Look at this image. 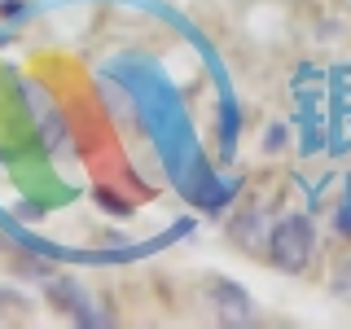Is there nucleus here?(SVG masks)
Masks as SVG:
<instances>
[{"label": "nucleus", "mask_w": 351, "mask_h": 329, "mask_svg": "<svg viewBox=\"0 0 351 329\" xmlns=\"http://www.w3.org/2000/svg\"><path fill=\"white\" fill-rule=\"evenodd\" d=\"M22 9H27V5H22V0H0V14H5V18H18Z\"/></svg>", "instance_id": "nucleus-7"}, {"label": "nucleus", "mask_w": 351, "mask_h": 329, "mask_svg": "<svg viewBox=\"0 0 351 329\" xmlns=\"http://www.w3.org/2000/svg\"><path fill=\"white\" fill-rule=\"evenodd\" d=\"M5 40H9V36H5V31H0V44H5Z\"/></svg>", "instance_id": "nucleus-9"}, {"label": "nucleus", "mask_w": 351, "mask_h": 329, "mask_svg": "<svg viewBox=\"0 0 351 329\" xmlns=\"http://www.w3.org/2000/svg\"><path fill=\"white\" fill-rule=\"evenodd\" d=\"M40 141H44L53 154L66 149V141H71V132H66L62 114H58V110H49V106H44V114H40Z\"/></svg>", "instance_id": "nucleus-5"}, {"label": "nucleus", "mask_w": 351, "mask_h": 329, "mask_svg": "<svg viewBox=\"0 0 351 329\" xmlns=\"http://www.w3.org/2000/svg\"><path fill=\"white\" fill-rule=\"evenodd\" d=\"M228 233H233L237 246L255 250V246H268L272 228H268V215H263V211H241V215L233 219V224H228Z\"/></svg>", "instance_id": "nucleus-4"}, {"label": "nucleus", "mask_w": 351, "mask_h": 329, "mask_svg": "<svg viewBox=\"0 0 351 329\" xmlns=\"http://www.w3.org/2000/svg\"><path fill=\"white\" fill-rule=\"evenodd\" d=\"M211 303L219 307V321H224V325H250V321H255V316H250L246 290H237L233 281H215L211 285Z\"/></svg>", "instance_id": "nucleus-3"}, {"label": "nucleus", "mask_w": 351, "mask_h": 329, "mask_svg": "<svg viewBox=\"0 0 351 329\" xmlns=\"http://www.w3.org/2000/svg\"><path fill=\"white\" fill-rule=\"evenodd\" d=\"M334 294H343V299H351V255L338 263V272H334Z\"/></svg>", "instance_id": "nucleus-6"}, {"label": "nucleus", "mask_w": 351, "mask_h": 329, "mask_svg": "<svg viewBox=\"0 0 351 329\" xmlns=\"http://www.w3.org/2000/svg\"><path fill=\"white\" fill-rule=\"evenodd\" d=\"M281 136H285V132H281V127H272V132H268V149H281Z\"/></svg>", "instance_id": "nucleus-8"}, {"label": "nucleus", "mask_w": 351, "mask_h": 329, "mask_svg": "<svg viewBox=\"0 0 351 329\" xmlns=\"http://www.w3.org/2000/svg\"><path fill=\"white\" fill-rule=\"evenodd\" d=\"M44 294H49V303H58L62 312H71V321H75V325H110L106 316L97 312L93 303H88V294H84L75 281H62V277H53L49 285H44Z\"/></svg>", "instance_id": "nucleus-2"}, {"label": "nucleus", "mask_w": 351, "mask_h": 329, "mask_svg": "<svg viewBox=\"0 0 351 329\" xmlns=\"http://www.w3.org/2000/svg\"><path fill=\"white\" fill-rule=\"evenodd\" d=\"M316 255V228L307 215H285L272 224L268 237V259L277 263L281 272H303Z\"/></svg>", "instance_id": "nucleus-1"}]
</instances>
